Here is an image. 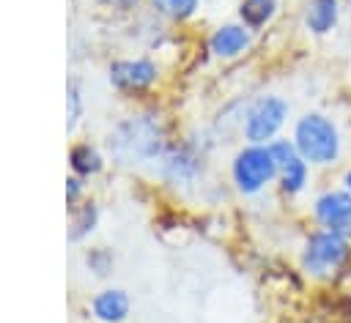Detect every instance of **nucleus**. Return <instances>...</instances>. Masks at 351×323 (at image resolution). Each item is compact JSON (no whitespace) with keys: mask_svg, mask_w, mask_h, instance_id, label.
Returning a JSON list of instances; mask_svg holds the SVG:
<instances>
[{"mask_svg":"<svg viewBox=\"0 0 351 323\" xmlns=\"http://www.w3.org/2000/svg\"><path fill=\"white\" fill-rule=\"evenodd\" d=\"M269 151H271V156H274V162H277V170L285 167L288 162H293V159L299 156L293 140H288V137H277V140H271V142H269Z\"/></svg>","mask_w":351,"mask_h":323,"instance_id":"nucleus-16","label":"nucleus"},{"mask_svg":"<svg viewBox=\"0 0 351 323\" xmlns=\"http://www.w3.org/2000/svg\"><path fill=\"white\" fill-rule=\"evenodd\" d=\"M277 183H280V192H282L285 197L302 194V192L307 189V183H310V164H307L302 156H296L293 162H288L285 167H280Z\"/></svg>","mask_w":351,"mask_h":323,"instance_id":"nucleus-11","label":"nucleus"},{"mask_svg":"<svg viewBox=\"0 0 351 323\" xmlns=\"http://www.w3.org/2000/svg\"><path fill=\"white\" fill-rule=\"evenodd\" d=\"M343 189L346 192H351V167L346 170V175H343Z\"/></svg>","mask_w":351,"mask_h":323,"instance_id":"nucleus-20","label":"nucleus"},{"mask_svg":"<svg viewBox=\"0 0 351 323\" xmlns=\"http://www.w3.org/2000/svg\"><path fill=\"white\" fill-rule=\"evenodd\" d=\"M151 3H154V8H156L162 16H170V19H176V22L189 19V16L197 11V5H200V0H151Z\"/></svg>","mask_w":351,"mask_h":323,"instance_id":"nucleus-14","label":"nucleus"},{"mask_svg":"<svg viewBox=\"0 0 351 323\" xmlns=\"http://www.w3.org/2000/svg\"><path fill=\"white\" fill-rule=\"evenodd\" d=\"M80 192H82V189H80V181H77V178H69V181H66V200H69V205L77 203Z\"/></svg>","mask_w":351,"mask_h":323,"instance_id":"nucleus-19","label":"nucleus"},{"mask_svg":"<svg viewBox=\"0 0 351 323\" xmlns=\"http://www.w3.org/2000/svg\"><path fill=\"white\" fill-rule=\"evenodd\" d=\"M250 44H252V30L241 22L219 25L208 38V49L219 60H233V57L244 55L250 49Z\"/></svg>","mask_w":351,"mask_h":323,"instance_id":"nucleus-8","label":"nucleus"},{"mask_svg":"<svg viewBox=\"0 0 351 323\" xmlns=\"http://www.w3.org/2000/svg\"><path fill=\"white\" fill-rule=\"evenodd\" d=\"M277 162L269 151V145H252L247 142L230 164V178L241 194H258L277 178Z\"/></svg>","mask_w":351,"mask_h":323,"instance_id":"nucleus-4","label":"nucleus"},{"mask_svg":"<svg viewBox=\"0 0 351 323\" xmlns=\"http://www.w3.org/2000/svg\"><path fill=\"white\" fill-rule=\"evenodd\" d=\"M80 109H82V101H80V90H77V85H69V99H66V112H69V118H66V126H69V131L77 126V120H80Z\"/></svg>","mask_w":351,"mask_h":323,"instance_id":"nucleus-18","label":"nucleus"},{"mask_svg":"<svg viewBox=\"0 0 351 323\" xmlns=\"http://www.w3.org/2000/svg\"><path fill=\"white\" fill-rule=\"evenodd\" d=\"M96 205H82L77 214H74V219H71V230H69V238L71 241H80V238H85L90 230H93V224H96Z\"/></svg>","mask_w":351,"mask_h":323,"instance_id":"nucleus-15","label":"nucleus"},{"mask_svg":"<svg viewBox=\"0 0 351 323\" xmlns=\"http://www.w3.org/2000/svg\"><path fill=\"white\" fill-rule=\"evenodd\" d=\"M348 257H351V238L318 227L304 238L299 266L310 279L326 282L348 263Z\"/></svg>","mask_w":351,"mask_h":323,"instance_id":"nucleus-2","label":"nucleus"},{"mask_svg":"<svg viewBox=\"0 0 351 323\" xmlns=\"http://www.w3.org/2000/svg\"><path fill=\"white\" fill-rule=\"evenodd\" d=\"M90 309H93V315H96L101 323H121V320L129 315V296H126L121 287L101 290V293L93 296Z\"/></svg>","mask_w":351,"mask_h":323,"instance_id":"nucleus-10","label":"nucleus"},{"mask_svg":"<svg viewBox=\"0 0 351 323\" xmlns=\"http://www.w3.org/2000/svg\"><path fill=\"white\" fill-rule=\"evenodd\" d=\"M69 164L77 175H93L101 170V153L93 148V145H74L71 153H69Z\"/></svg>","mask_w":351,"mask_h":323,"instance_id":"nucleus-13","label":"nucleus"},{"mask_svg":"<svg viewBox=\"0 0 351 323\" xmlns=\"http://www.w3.org/2000/svg\"><path fill=\"white\" fill-rule=\"evenodd\" d=\"M348 14H351V5H348Z\"/></svg>","mask_w":351,"mask_h":323,"instance_id":"nucleus-21","label":"nucleus"},{"mask_svg":"<svg viewBox=\"0 0 351 323\" xmlns=\"http://www.w3.org/2000/svg\"><path fill=\"white\" fill-rule=\"evenodd\" d=\"M293 145L310 167H332L343 156V137L337 123L324 112H304L293 123Z\"/></svg>","mask_w":351,"mask_h":323,"instance_id":"nucleus-1","label":"nucleus"},{"mask_svg":"<svg viewBox=\"0 0 351 323\" xmlns=\"http://www.w3.org/2000/svg\"><path fill=\"white\" fill-rule=\"evenodd\" d=\"M88 266L99 274V276H104V274H110V268H112V255L107 252V249H93V252H88Z\"/></svg>","mask_w":351,"mask_h":323,"instance_id":"nucleus-17","label":"nucleus"},{"mask_svg":"<svg viewBox=\"0 0 351 323\" xmlns=\"http://www.w3.org/2000/svg\"><path fill=\"white\" fill-rule=\"evenodd\" d=\"M110 148L123 162H151L162 153V131L151 118H132L110 137Z\"/></svg>","mask_w":351,"mask_h":323,"instance_id":"nucleus-5","label":"nucleus"},{"mask_svg":"<svg viewBox=\"0 0 351 323\" xmlns=\"http://www.w3.org/2000/svg\"><path fill=\"white\" fill-rule=\"evenodd\" d=\"M340 0H307L304 5V27L313 36H329L340 22Z\"/></svg>","mask_w":351,"mask_h":323,"instance_id":"nucleus-9","label":"nucleus"},{"mask_svg":"<svg viewBox=\"0 0 351 323\" xmlns=\"http://www.w3.org/2000/svg\"><path fill=\"white\" fill-rule=\"evenodd\" d=\"M277 14V0H241L239 5V16L241 25H247L250 30H261L266 27Z\"/></svg>","mask_w":351,"mask_h":323,"instance_id":"nucleus-12","label":"nucleus"},{"mask_svg":"<svg viewBox=\"0 0 351 323\" xmlns=\"http://www.w3.org/2000/svg\"><path fill=\"white\" fill-rule=\"evenodd\" d=\"M310 214H313L318 227L351 238V192H346V189H326V192H321L313 200Z\"/></svg>","mask_w":351,"mask_h":323,"instance_id":"nucleus-6","label":"nucleus"},{"mask_svg":"<svg viewBox=\"0 0 351 323\" xmlns=\"http://www.w3.org/2000/svg\"><path fill=\"white\" fill-rule=\"evenodd\" d=\"M291 115V104L277 96V93H266V96H258L247 109H244V118H241V134L247 142L252 145H269L271 140H277L280 129L285 126Z\"/></svg>","mask_w":351,"mask_h":323,"instance_id":"nucleus-3","label":"nucleus"},{"mask_svg":"<svg viewBox=\"0 0 351 323\" xmlns=\"http://www.w3.org/2000/svg\"><path fill=\"white\" fill-rule=\"evenodd\" d=\"M159 71L156 63L148 57H132V60H115L110 66V82L123 93H143L156 82Z\"/></svg>","mask_w":351,"mask_h":323,"instance_id":"nucleus-7","label":"nucleus"}]
</instances>
